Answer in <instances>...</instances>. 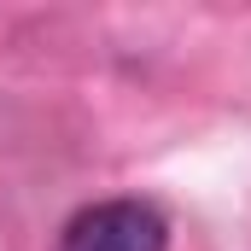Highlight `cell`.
<instances>
[{"mask_svg": "<svg viewBox=\"0 0 251 251\" xmlns=\"http://www.w3.org/2000/svg\"><path fill=\"white\" fill-rule=\"evenodd\" d=\"M164 246H170V222L146 199H100L76 210L64 228V251H164Z\"/></svg>", "mask_w": 251, "mask_h": 251, "instance_id": "1", "label": "cell"}]
</instances>
